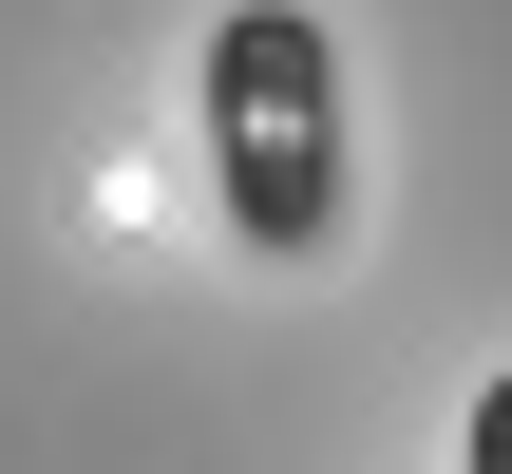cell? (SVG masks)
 <instances>
[{
    "label": "cell",
    "instance_id": "6da1fadb",
    "mask_svg": "<svg viewBox=\"0 0 512 474\" xmlns=\"http://www.w3.org/2000/svg\"><path fill=\"white\" fill-rule=\"evenodd\" d=\"M209 209L266 266H323L342 209H361V95H342V38L304 0H228L209 19Z\"/></svg>",
    "mask_w": 512,
    "mask_h": 474
},
{
    "label": "cell",
    "instance_id": "7a4b0ae2",
    "mask_svg": "<svg viewBox=\"0 0 512 474\" xmlns=\"http://www.w3.org/2000/svg\"><path fill=\"white\" fill-rule=\"evenodd\" d=\"M456 474H512V361L475 380V418H456Z\"/></svg>",
    "mask_w": 512,
    "mask_h": 474
}]
</instances>
